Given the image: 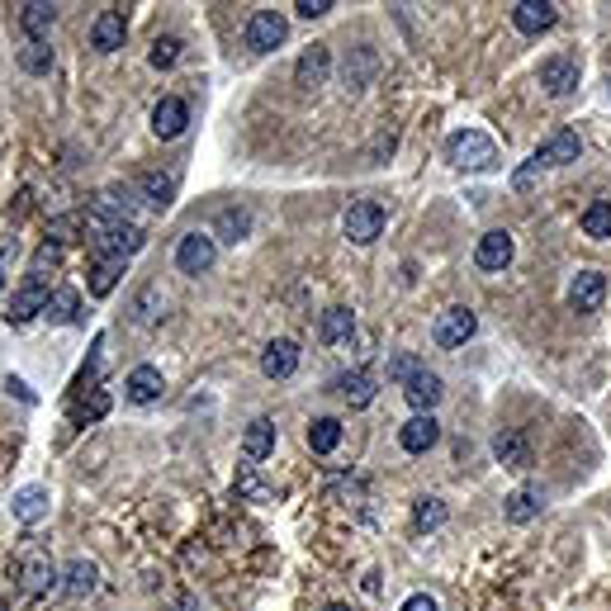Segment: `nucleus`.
Wrapping results in <instances>:
<instances>
[{
  "instance_id": "f257e3e1",
  "label": "nucleus",
  "mask_w": 611,
  "mask_h": 611,
  "mask_svg": "<svg viewBox=\"0 0 611 611\" xmlns=\"http://www.w3.org/2000/svg\"><path fill=\"white\" fill-rule=\"evenodd\" d=\"M446 162L460 166V171H493L498 166V147L479 128H460V133L446 138Z\"/></svg>"
},
{
  "instance_id": "f03ea898",
  "label": "nucleus",
  "mask_w": 611,
  "mask_h": 611,
  "mask_svg": "<svg viewBox=\"0 0 611 611\" xmlns=\"http://www.w3.org/2000/svg\"><path fill=\"white\" fill-rule=\"evenodd\" d=\"M342 233L346 242H356V247H370L384 237V204L379 199H356L342 218Z\"/></svg>"
},
{
  "instance_id": "7ed1b4c3",
  "label": "nucleus",
  "mask_w": 611,
  "mask_h": 611,
  "mask_svg": "<svg viewBox=\"0 0 611 611\" xmlns=\"http://www.w3.org/2000/svg\"><path fill=\"white\" fill-rule=\"evenodd\" d=\"M289 34V19L280 15V10H256L252 19H247V48L252 53H275L280 43H285Z\"/></svg>"
},
{
  "instance_id": "20e7f679",
  "label": "nucleus",
  "mask_w": 611,
  "mask_h": 611,
  "mask_svg": "<svg viewBox=\"0 0 611 611\" xmlns=\"http://www.w3.org/2000/svg\"><path fill=\"white\" fill-rule=\"evenodd\" d=\"M214 256H218L214 233H185L176 247V266L180 275H204V270H214Z\"/></svg>"
},
{
  "instance_id": "39448f33",
  "label": "nucleus",
  "mask_w": 611,
  "mask_h": 611,
  "mask_svg": "<svg viewBox=\"0 0 611 611\" xmlns=\"http://www.w3.org/2000/svg\"><path fill=\"white\" fill-rule=\"evenodd\" d=\"M474 332H479V318H474V308H446V313L436 318V327H432L436 346H446V351L465 346Z\"/></svg>"
},
{
  "instance_id": "423d86ee",
  "label": "nucleus",
  "mask_w": 611,
  "mask_h": 611,
  "mask_svg": "<svg viewBox=\"0 0 611 611\" xmlns=\"http://www.w3.org/2000/svg\"><path fill=\"white\" fill-rule=\"evenodd\" d=\"M602 299H607V275L602 270H578L569 280V308L574 313H597Z\"/></svg>"
},
{
  "instance_id": "0eeeda50",
  "label": "nucleus",
  "mask_w": 611,
  "mask_h": 611,
  "mask_svg": "<svg viewBox=\"0 0 611 611\" xmlns=\"http://www.w3.org/2000/svg\"><path fill=\"white\" fill-rule=\"evenodd\" d=\"M95 247H100V256H133L147 247V233L138 228V223H109L105 233L95 237Z\"/></svg>"
},
{
  "instance_id": "6e6552de",
  "label": "nucleus",
  "mask_w": 611,
  "mask_h": 611,
  "mask_svg": "<svg viewBox=\"0 0 611 611\" xmlns=\"http://www.w3.org/2000/svg\"><path fill=\"white\" fill-rule=\"evenodd\" d=\"M436 441H441V422H436L432 413H417L398 427V446L408 450V455H427Z\"/></svg>"
},
{
  "instance_id": "1a4fd4ad",
  "label": "nucleus",
  "mask_w": 611,
  "mask_h": 611,
  "mask_svg": "<svg viewBox=\"0 0 611 611\" xmlns=\"http://www.w3.org/2000/svg\"><path fill=\"white\" fill-rule=\"evenodd\" d=\"M124 34H128V24H124V10H100L95 15V24H90V48L95 53H119L124 48Z\"/></svg>"
},
{
  "instance_id": "9d476101",
  "label": "nucleus",
  "mask_w": 611,
  "mask_h": 611,
  "mask_svg": "<svg viewBox=\"0 0 611 611\" xmlns=\"http://www.w3.org/2000/svg\"><path fill=\"white\" fill-rule=\"evenodd\" d=\"M540 86H545V95L564 100V95L578 86V62L574 57H564V53L545 57V62H540Z\"/></svg>"
},
{
  "instance_id": "9b49d317",
  "label": "nucleus",
  "mask_w": 611,
  "mask_h": 611,
  "mask_svg": "<svg viewBox=\"0 0 611 611\" xmlns=\"http://www.w3.org/2000/svg\"><path fill=\"white\" fill-rule=\"evenodd\" d=\"M512 256H517L512 233L493 228V233L479 237V247H474V266H479V270H507V266H512Z\"/></svg>"
},
{
  "instance_id": "f8f14e48",
  "label": "nucleus",
  "mask_w": 611,
  "mask_h": 611,
  "mask_svg": "<svg viewBox=\"0 0 611 611\" xmlns=\"http://www.w3.org/2000/svg\"><path fill=\"white\" fill-rule=\"evenodd\" d=\"M190 124V105L180 100V95H162L157 105H152V133L157 138H180Z\"/></svg>"
},
{
  "instance_id": "ddd939ff",
  "label": "nucleus",
  "mask_w": 611,
  "mask_h": 611,
  "mask_svg": "<svg viewBox=\"0 0 611 611\" xmlns=\"http://www.w3.org/2000/svg\"><path fill=\"white\" fill-rule=\"evenodd\" d=\"M578 152H583L578 133H574V128H559V133H550V138H545L531 157H536L540 166H569V162H578Z\"/></svg>"
},
{
  "instance_id": "4468645a",
  "label": "nucleus",
  "mask_w": 611,
  "mask_h": 611,
  "mask_svg": "<svg viewBox=\"0 0 611 611\" xmlns=\"http://www.w3.org/2000/svg\"><path fill=\"white\" fill-rule=\"evenodd\" d=\"M327 72H332V53H327V43H313V48H304L299 53V62H294V86H323Z\"/></svg>"
},
{
  "instance_id": "2eb2a0df",
  "label": "nucleus",
  "mask_w": 611,
  "mask_h": 611,
  "mask_svg": "<svg viewBox=\"0 0 611 611\" xmlns=\"http://www.w3.org/2000/svg\"><path fill=\"white\" fill-rule=\"evenodd\" d=\"M375 72H379V53L370 48V43H360V48H351V53H346V62H342L346 90H365L370 81H375Z\"/></svg>"
},
{
  "instance_id": "dca6fc26",
  "label": "nucleus",
  "mask_w": 611,
  "mask_h": 611,
  "mask_svg": "<svg viewBox=\"0 0 611 611\" xmlns=\"http://www.w3.org/2000/svg\"><path fill=\"white\" fill-rule=\"evenodd\" d=\"M299 370V346L289 342V337H275V342L261 351V375L266 379H289Z\"/></svg>"
},
{
  "instance_id": "f3484780",
  "label": "nucleus",
  "mask_w": 611,
  "mask_h": 611,
  "mask_svg": "<svg viewBox=\"0 0 611 611\" xmlns=\"http://www.w3.org/2000/svg\"><path fill=\"white\" fill-rule=\"evenodd\" d=\"M555 19H559V10L550 0H517V5H512V24H517L522 34H545Z\"/></svg>"
},
{
  "instance_id": "a211bd4d",
  "label": "nucleus",
  "mask_w": 611,
  "mask_h": 611,
  "mask_svg": "<svg viewBox=\"0 0 611 611\" xmlns=\"http://www.w3.org/2000/svg\"><path fill=\"white\" fill-rule=\"evenodd\" d=\"M48 503H53V498H48V488L29 484V488H19L15 498H10V512H15L24 526H38L43 517H48Z\"/></svg>"
},
{
  "instance_id": "6ab92c4d",
  "label": "nucleus",
  "mask_w": 611,
  "mask_h": 611,
  "mask_svg": "<svg viewBox=\"0 0 611 611\" xmlns=\"http://www.w3.org/2000/svg\"><path fill=\"white\" fill-rule=\"evenodd\" d=\"M403 398L413 403L417 413H432L436 403L446 398V389H441V375H432V370H422V375H413L408 384H403Z\"/></svg>"
},
{
  "instance_id": "aec40b11",
  "label": "nucleus",
  "mask_w": 611,
  "mask_h": 611,
  "mask_svg": "<svg viewBox=\"0 0 611 611\" xmlns=\"http://www.w3.org/2000/svg\"><path fill=\"white\" fill-rule=\"evenodd\" d=\"M48 294H53V289L29 285V280H24V289L10 299V313H5V318L19 327V323H29V318H38V313H48Z\"/></svg>"
},
{
  "instance_id": "412c9836",
  "label": "nucleus",
  "mask_w": 611,
  "mask_h": 611,
  "mask_svg": "<svg viewBox=\"0 0 611 611\" xmlns=\"http://www.w3.org/2000/svg\"><path fill=\"white\" fill-rule=\"evenodd\" d=\"M493 460L503 469H526L531 465V441L522 432H498L493 436Z\"/></svg>"
},
{
  "instance_id": "4be33fe9",
  "label": "nucleus",
  "mask_w": 611,
  "mask_h": 611,
  "mask_svg": "<svg viewBox=\"0 0 611 611\" xmlns=\"http://www.w3.org/2000/svg\"><path fill=\"white\" fill-rule=\"evenodd\" d=\"M540 507H545V493H540L536 484H526V488H517V493L507 498L503 517L512 526H526V522H536V517H540Z\"/></svg>"
},
{
  "instance_id": "5701e85b",
  "label": "nucleus",
  "mask_w": 611,
  "mask_h": 611,
  "mask_svg": "<svg viewBox=\"0 0 611 611\" xmlns=\"http://www.w3.org/2000/svg\"><path fill=\"white\" fill-rule=\"evenodd\" d=\"M124 394H128V403H157L162 398V370L157 365H138L124 379Z\"/></svg>"
},
{
  "instance_id": "b1692460",
  "label": "nucleus",
  "mask_w": 611,
  "mask_h": 611,
  "mask_svg": "<svg viewBox=\"0 0 611 611\" xmlns=\"http://www.w3.org/2000/svg\"><path fill=\"white\" fill-rule=\"evenodd\" d=\"M124 270H128L124 256H95L86 289L95 294V299H105V294H114V285H119V275H124Z\"/></svg>"
},
{
  "instance_id": "393cba45",
  "label": "nucleus",
  "mask_w": 611,
  "mask_h": 611,
  "mask_svg": "<svg viewBox=\"0 0 611 611\" xmlns=\"http://www.w3.org/2000/svg\"><path fill=\"white\" fill-rule=\"evenodd\" d=\"M252 237V214L247 209H218L214 218V242H228V247H237V242H247Z\"/></svg>"
},
{
  "instance_id": "a878e982",
  "label": "nucleus",
  "mask_w": 611,
  "mask_h": 611,
  "mask_svg": "<svg viewBox=\"0 0 611 611\" xmlns=\"http://www.w3.org/2000/svg\"><path fill=\"white\" fill-rule=\"evenodd\" d=\"M337 394H342L351 408H370V403H375V375H370V370H346V375L337 379Z\"/></svg>"
},
{
  "instance_id": "bb28decb",
  "label": "nucleus",
  "mask_w": 611,
  "mask_h": 611,
  "mask_svg": "<svg viewBox=\"0 0 611 611\" xmlns=\"http://www.w3.org/2000/svg\"><path fill=\"white\" fill-rule=\"evenodd\" d=\"M57 10L53 5H43V0H29L24 10H19V29L29 34V43H48V29H53Z\"/></svg>"
},
{
  "instance_id": "cd10ccee",
  "label": "nucleus",
  "mask_w": 611,
  "mask_h": 611,
  "mask_svg": "<svg viewBox=\"0 0 611 611\" xmlns=\"http://www.w3.org/2000/svg\"><path fill=\"white\" fill-rule=\"evenodd\" d=\"M95 583H100V569H95L90 559H72V564H67V574H62V593L81 602V597L95 593Z\"/></svg>"
},
{
  "instance_id": "c85d7f7f",
  "label": "nucleus",
  "mask_w": 611,
  "mask_h": 611,
  "mask_svg": "<svg viewBox=\"0 0 611 611\" xmlns=\"http://www.w3.org/2000/svg\"><path fill=\"white\" fill-rule=\"evenodd\" d=\"M19 578H24V593H48V588H57V569L48 555H29L19 564Z\"/></svg>"
},
{
  "instance_id": "c756f323",
  "label": "nucleus",
  "mask_w": 611,
  "mask_h": 611,
  "mask_svg": "<svg viewBox=\"0 0 611 611\" xmlns=\"http://www.w3.org/2000/svg\"><path fill=\"white\" fill-rule=\"evenodd\" d=\"M242 450H247V460H266L275 450V422L270 417H252L247 432H242Z\"/></svg>"
},
{
  "instance_id": "7c9ffc66",
  "label": "nucleus",
  "mask_w": 611,
  "mask_h": 611,
  "mask_svg": "<svg viewBox=\"0 0 611 611\" xmlns=\"http://www.w3.org/2000/svg\"><path fill=\"white\" fill-rule=\"evenodd\" d=\"M351 327H356V313L351 308H327L323 318H318V342L323 346H337V342H346L351 337Z\"/></svg>"
},
{
  "instance_id": "2f4dec72",
  "label": "nucleus",
  "mask_w": 611,
  "mask_h": 611,
  "mask_svg": "<svg viewBox=\"0 0 611 611\" xmlns=\"http://www.w3.org/2000/svg\"><path fill=\"white\" fill-rule=\"evenodd\" d=\"M138 195H143V204H152L162 214V209H171V199H176V180L162 176V171H147V176H138Z\"/></svg>"
},
{
  "instance_id": "473e14b6",
  "label": "nucleus",
  "mask_w": 611,
  "mask_h": 611,
  "mask_svg": "<svg viewBox=\"0 0 611 611\" xmlns=\"http://www.w3.org/2000/svg\"><path fill=\"white\" fill-rule=\"evenodd\" d=\"M133 323L138 327H152V323H162V313H166V299H162V289L157 285H147V289H138V299H133Z\"/></svg>"
},
{
  "instance_id": "72a5a7b5",
  "label": "nucleus",
  "mask_w": 611,
  "mask_h": 611,
  "mask_svg": "<svg viewBox=\"0 0 611 611\" xmlns=\"http://www.w3.org/2000/svg\"><path fill=\"white\" fill-rule=\"evenodd\" d=\"M308 446H313V455H332V450L342 446V422H337V417H313Z\"/></svg>"
},
{
  "instance_id": "f704fd0d",
  "label": "nucleus",
  "mask_w": 611,
  "mask_h": 611,
  "mask_svg": "<svg viewBox=\"0 0 611 611\" xmlns=\"http://www.w3.org/2000/svg\"><path fill=\"white\" fill-rule=\"evenodd\" d=\"M583 233L597 237V242H607L611 237V199H593V204L583 209Z\"/></svg>"
},
{
  "instance_id": "c9c22d12",
  "label": "nucleus",
  "mask_w": 611,
  "mask_h": 611,
  "mask_svg": "<svg viewBox=\"0 0 611 611\" xmlns=\"http://www.w3.org/2000/svg\"><path fill=\"white\" fill-rule=\"evenodd\" d=\"M76 308H81V299H76V289H53V294H48V313H43V318H48V323H76Z\"/></svg>"
},
{
  "instance_id": "e433bc0d",
  "label": "nucleus",
  "mask_w": 611,
  "mask_h": 611,
  "mask_svg": "<svg viewBox=\"0 0 611 611\" xmlns=\"http://www.w3.org/2000/svg\"><path fill=\"white\" fill-rule=\"evenodd\" d=\"M413 526L417 531H436V526H446V503H441V498H417L413 503Z\"/></svg>"
},
{
  "instance_id": "4c0bfd02",
  "label": "nucleus",
  "mask_w": 611,
  "mask_h": 611,
  "mask_svg": "<svg viewBox=\"0 0 611 611\" xmlns=\"http://www.w3.org/2000/svg\"><path fill=\"white\" fill-rule=\"evenodd\" d=\"M19 67L29 76H48L53 72V48L48 43H29V48H19Z\"/></svg>"
},
{
  "instance_id": "58836bf2",
  "label": "nucleus",
  "mask_w": 611,
  "mask_h": 611,
  "mask_svg": "<svg viewBox=\"0 0 611 611\" xmlns=\"http://www.w3.org/2000/svg\"><path fill=\"white\" fill-rule=\"evenodd\" d=\"M422 370H427V365H422V356H413V351H394V356H389V379H394V384H408V379L422 375Z\"/></svg>"
},
{
  "instance_id": "ea45409f",
  "label": "nucleus",
  "mask_w": 611,
  "mask_h": 611,
  "mask_svg": "<svg viewBox=\"0 0 611 611\" xmlns=\"http://www.w3.org/2000/svg\"><path fill=\"white\" fill-rule=\"evenodd\" d=\"M147 62H152V67H157V72H171V67H176L180 62V38H157V43H152V53H147Z\"/></svg>"
},
{
  "instance_id": "a19ab883",
  "label": "nucleus",
  "mask_w": 611,
  "mask_h": 611,
  "mask_svg": "<svg viewBox=\"0 0 611 611\" xmlns=\"http://www.w3.org/2000/svg\"><path fill=\"white\" fill-rule=\"evenodd\" d=\"M237 493H242V498H252V503H270V488L256 479V465L237 469Z\"/></svg>"
},
{
  "instance_id": "79ce46f5",
  "label": "nucleus",
  "mask_w": 611,
  "mask_h": 611,
  "mask_svg": "<svg viewBox=\"0 0 611 611\" xmlns=\"http://www.w3.org/2000/svg\"><path fill=\"white\" fill-rule=\"evenodd\" d=\"M109 413V394L105 389H90L81 403H76V422H100Z\"/></svg>"
},
{
  "instance_id": "37998d69",
  "label": "nucleus",
  "mask_w": 611,
  "mask_h": 611,
  "mask_svg": "<svg viewBox=\"0 0 611 611\" xmlns=\"http://www.w3.org/2000/svg\"><path fill=\"white\" fill-rule=\"evenodd\" d=\"M540 171H545V166L536 162V157H531V162L522 166V171H517V176H512V185H517V190H531V185H536V176Z\"/></svg>"
},
{
  "instance_id": "c03bdc74",
  "label": "nucleus",
  "mask_w": 611,
  "mask_h": 611,
  "mask_svg": "<svg viewBox=\"0 0 611 611\" xmlns=\"http://www.w3.org/2000/svg\"><path fill=\"white\" fill-rule=\"evenodd\" d=\"M294 10H299V19H323L332 10V0H299Z\"/></svg>"
},
{
  "instance_id": "a18cd8bd",
  "label": "nucleus",
  "mask_w": 611,
  "mask_h": 611,
  "mask_svg": "<svg viewBox=\"0 0 611 611\" xmlns=\"http://www.w3.org/2000/svg\"><path fill=\"white\" fill-rule=\"evenodd\" d=\"M398 611H436V597H427V593H413L408 597V602H403V607Z\"/></svg>"
},
{
  "instance_id": "49530a36",
  "label": "nucleus",
  "mask_w": 611,
  "mask_h": 611,
  "mask_svg": "<svg viewBox=\"0 0 611 611\" xmlns=\"http://www.w3.org/2000/svg\"><path fill=\"white\" fill-rule=\"evenodd\" d=\"M327 611H351V607H346V602H332V607H327Z\"/></svg>"
},
{
  "instance_id": "de8ad7c7",
  "label": "nucleus",
  "mask_w": 611,
  "mask_h": 611,
  "mask_svg": "<svg viewBox=\"0 0 611 611\" xmlns=\"http://www.w3.org/2000/svg\"><path fill=\"white\" fill-rule=\"evenodd\" d=\"M0 289H5V256H0Z\"/></svg>"
},
{
  "instance_id": "09e8293b",
  "label": "nucleus",
  "mask_w": 611,
  "mask_h": 611,
  "mask_svg": "<svg viewBox=\"0 0 611 611\" xmlns=\"http://www.w3.org/2000/svg\"><path fill=\"white\" fill-rule=\"evenodd\" d=\"M0 611H5V607H0Z\"/></svg>"
}]
</instances>
